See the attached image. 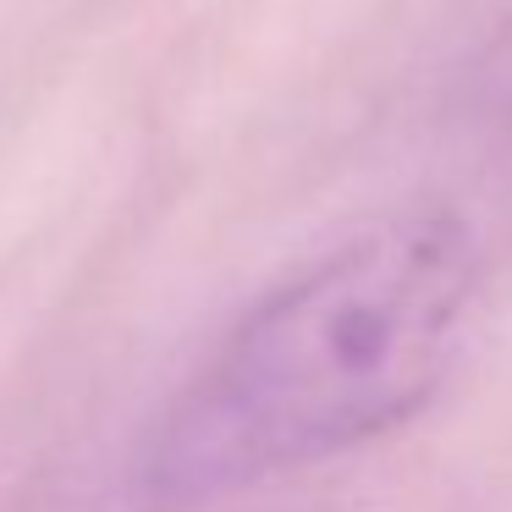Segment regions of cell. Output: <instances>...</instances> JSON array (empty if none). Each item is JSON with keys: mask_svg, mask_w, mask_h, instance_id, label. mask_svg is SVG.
<instances>
[{"mask_svg": "<svg viewBox=\"0 0 512 512\" xmlns=\"http://www.w3.org/2000/svg\"><path fill=\"white\" fill-rule=\"evenodd\" d=\"M485 287L479 226L413 204L243 309L133 457L155 512H188L402 430L452 375Z\"/></svg>", "mask_w": 512, "mask_h": 512, "instance_id": "6da1fadb", "label": "cell"}, {"mask_svg": "<svg viewBox=\"0 0 512 512\" xmlns=\"http://www.w3.org/2000/svg\"><path fill=\"white\" fill-rule=\"evenodd\" d=\"M474 89H479V105H485L490 122L512 133V12H507V23L496 28V39L485 45V56H479Z\"/></svg>", "mask_w": 512, "mask_h": 512, "instance_id": "7a4b0ae2", "label": "cell"}]
</instances>
